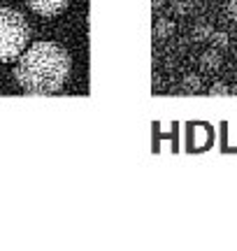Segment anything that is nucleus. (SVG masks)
I'll list each match as a JSON object with an SVG mask.
<instances>
[{
    "label": "nucleus",
    "mask_w": 237,
    "mask_h": 251,
    "mask_svg": "<svg viewBox=\"0 0 237 251\" xmlns=\"http://www.w3.org/2000/svg\"><path fill=\"white\" fill-rule=\"evenodd\" d=\"M70 56L54 42H35L19 56L14 68L19 86L33 96H49L63 89L70 75Z\"/></svg>",
    "instance_id": "obj_1"
},
{
    "label": "nucleus",
    "mask_w": 237,
    "mask_h": 251,
    "mask_svg": "<svg viewBox=\"0 0 237 251\" xmlns=\"http://www.w3.org/2000/svg\"><path fill=\"white\" fill-rule=\"evenodd\" d=\"M30 26L17 9H0V61H14L26 51Z\"/></svg>",
    "instance_id": "obj_2"
},
{
    "label": "nucleus",
    "mask_w": 237,
    "mask_h": 251,
    "mask_svg": "<svg viewBox=\"0 0 237 251\" xmlns=\"http://www.w3.org/2000/svg\"><path fill=\"white\" fill-rule=\"evenodd\" d=\"M26 2L28 7L33 9L35 14H40V17H56V14H61L68 7L70 0H26Z\"/></svg>",
    "instance_id": "obj_3"
},
{
    "label": "nucleus",
    "mask_w": 237,
    "mask_h": 251,
    "mask_svg": "<svg viewBox=\"0 0 237 251\" xmlns=\"http://www.w3.org/2000/svg\"><path fill=\"white\" fill-rule=\"evenodd\" d=\"M174 33V21H170V19H158L154 24V37L156 40H165V37H170Z\"/></svg>",
    "instance_id": "obj_4"
},
{
    "label": "nucleus",
    "mask_w": 237,
    "mask_h": 251,
    "mask_svg": "<svg viewBox=\"0 0 237 251\" xmlns=\"http://www.w3.org/2000/svg\"><path fill=\"white\" fill-rule=\"evenodd\" d=\"M200 68L202 70H219L221 68V54L219 51H214V49H210V51H205V54L200 56Z\"/></svg>",
    "instance_id": "obj_5"
},
{
    "label": "nucleus",
    "mask_w": 237,
    "mask_h": 251,
    "mask_svg": "<svg viewBox=\"0 0 237 251\" xmlns=\"http://www.w3.org/2000/svg\"><path fill=\"white\" fill-rule=\"evenodd\" d=\"M182 89L186 91V93H198V91L202 89V81L198 75H186L182 81Z\"/></svg>",
    "instance_id": "obj_6"
},
{
    "label": "nucleus",
    "mask_w": 237,
    "mask_h": 251,
    "mask_svg": "<svg viewBox=\"0 0 237 251\" xmlns=\"http://www.w3.org/2000/svg\"><path fill=\"white\" fill-rule=\"evenodd\" d=\"M212 26L210 24H198V26L193 28V33H191V37L195 40V42H205V40H210L212 37Z\"/></svg>",
    "instance_id": "obj_7"
},
{
    "label": "nucleus",
    "mask_w": 237,
    "mask_h": 251,
    "mask_svg": "<svg viewBox=\"0 0 237 251\" xmlns=\"http://www.w3.org/2000/svg\"><path fill=\"white\" fill-rule=\"evenodd\" d=\"M212 45L216 47V49H226V47L230 45V40H228V33H223V30H214L212 33Z\"/></svg>",
    "instance_id": "obj_8"
},
{
    "label": "nucleus",
    "mask_w": 237,
    "mask_h": 251,
    "mask_svg": "<svg viewBox=\"0 0 237 251\" xmlns=\"http://www.w3.org/2000/svg\"><path fill=\"white\" fill-rule=\"evenodd\" d=\"M210 96H230V86H226L223 81H216V84H212Z\"/></svg>",
    "instance_id": "obj_9"
},
{
    "label": "nucleus",
    "mask_w": 237,
    "mask_h": 251,
    "mask_svg": "<svg viewBox=\"0 0 237 251\" xmlns=\"http://www.w3.org/2000/svg\"><path fill=\"white\" fill-rule=\"evenodd\" d=\"M226 12H228V17L237 24V0H228V5H226Z\"/></svg>",
    "instance_id": "obj_10"
},
{
    "label": "nucleus",
    "mask_w": 237,
    "mask_h": 251,
    "mask_svg": "<svg viewBox=\"0 0 237 251\" xmlns=\"http://www.w3.org/2000/svg\"><path fill=\"white\" fill-rule=\"evenodd\" d=\"M230 93H237V86H235V89H230Z\"/></svg>",
    "instance_id": "obj_11"
}]
</instances>
